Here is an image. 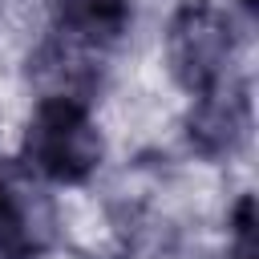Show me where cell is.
I'll list each match as a JSON object with an SVG mask.
<instances>
[{"label":"cell","instance_id":"cell-3","mask_svg":"<svg viewBox=\"0 0 259 259\" xmlns=\"http://www.w3.org/2000/svg\"><path fill=\"white\" fill-rule=\"evenodd\" d=\"M247 130V85L243 81H223L210 93L194 97L190 113V142L202 154H227Z\"/></svg>","mask_w":259,"mask_h":259},{"label":"cell","instance_id":"cell-4","mask_svg":"<svg viewBox=\"0 0 259 259\" xmlns=\"http://www.w3.org/2000/svg\"><path fill=\"white\" fill-rule=\"evenodd\" d=\"M57 20L65 36L97 49V45H109L125 28L130 0H57Z\"/></svg>","mask_w":259,"mask_h":259},{"label":"cell","instance_id":"cell-6","mask_svg":"<svg viewBox=\"0 0 259 259\" xmlns=\"http://www.w3.org/2000/svg\"><path fill=\"white\" fill-rule=\"evenodd\" d=\"M231 227H235V243H231L227 259H255V198L251 194L239 198Z\"/></svg>","mask_w":259,"mask_h":259},{"label":"cell","instance_id":"cell-7","mask_svg":"<svg viewBox=\"0 0 259 259\" xmlns=\"http://www.w3.org/2000/svg\"><path fill=\"white\" fill-rule=\"evenodd\" d=\"M255 4H259V0H243V8H247V12H255Z\"/></svg>","mask_w":259,"mask_h":259},{"label":"cell","instance_id":"cell-2","mask_svg":"<svg viewBox=\"0 0 259 259\" xmlns=\"http://www.w3.org/2000/svg\"><path fill=\"white\" fill-rule=\"evenodd\" d=\"M166 57L170 73L190 97L210 93L231 77V57H235V32L223 8L210 0H186L166 32Z\"/></svg>","mask_w":259,"mask_h":259},{"label":"cell","instance_id":"cell-1","mask_svg":"<svg viewBox=\"0 0 259 259\" xmlns=\"http://www.w3.org/2000/svg\"><path fill=\"white\" fill-rule=\"evenodd\" d=\"M101 134L77 97H40L24 130V162L49 182H85L101 166Z\"/></svg>","mask_w":259,"mask_h":259},{"label":"cell","instance_id":"cell-5","mask_svg":"<svg viewBox=\"0 0 259 259\" xmlns=\"http://www.w3.org/2000/svg\"><path fill=\"white\" fill-rule=\"evenodd\" d=\"M32 255H36L32 214L0 170V259H32Z\"/></svg>","mask_w":259,"mask_h":259}]
</instances>
